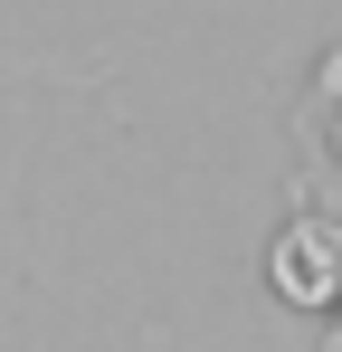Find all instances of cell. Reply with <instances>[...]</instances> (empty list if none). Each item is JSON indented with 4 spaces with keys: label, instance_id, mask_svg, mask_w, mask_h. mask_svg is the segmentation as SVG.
I'll return each instance as SVG.
<instances>
[{
    "label": "cell",
    "instance_id": "6da1fadb",
    "mask_svg": "<svg viewBox=\"0 0 342 352\" xmlns=\"http://www.w3.org/2000/svg\"><path fill=\"white\" fill-rule=\"evenodd\" d=\"M323 286H333V276H323V238L295 229V238H285V295H304V305H314Z\"/></svg>",
    "mask_w": 342,
    "mask_h": 352
}]
</instances>
